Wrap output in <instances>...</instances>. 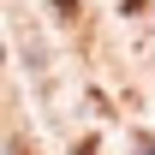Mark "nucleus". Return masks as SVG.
Wrapping results in <instances>:
<instances>
[{"label": "nucleus", "mask_w": 155, "mask_h": 155, "mask_svg": "<svg viewBox=\"0 0 155 155\" xmlns=\"http://www.w3.org/2000/svg\"><path fill=\"white\" fill-rule=\"evenodd\" d=\"M54 12L60 18H78V0H54Z\"/></svg>", "instance_id": "nucleus-1"}]
</instances>
